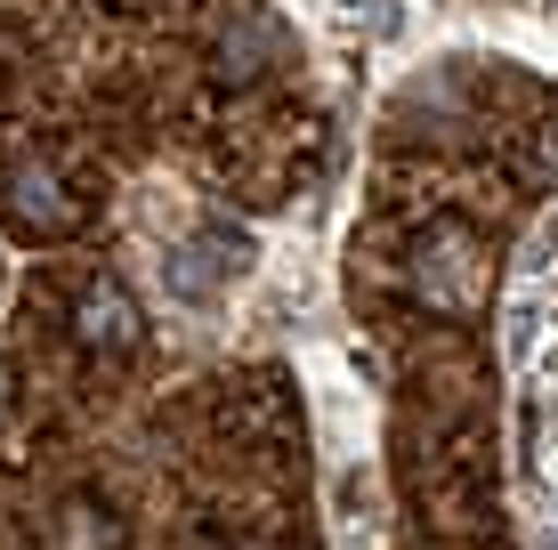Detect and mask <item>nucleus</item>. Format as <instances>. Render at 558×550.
<instances>
[{"label":"nucleus","instance_id":"nucleus-1","mask_svg":"<svg viewBox=\"0 0 558 550\" xmlns=\"http://www.w3.org/2000/svg\"><path fill=\"white\" fill-rule=\"evenodd\" d=\"M0 211L25 227V235H65L82 219V203H73V186L41 155H16V162H0Z\"/></svg>","mask_w":558,"mask_h":550},{"label":"nucleus","instance_id":"nucleus-2","mask_svg":"<svg viewBox=\"0 0 558 550\" xmlns=\"http://www.w3.org/2000/svg\"><path fill=\"white\" fill-rule=\"evenodd\" d=\"M283 49H292L283 16H267V9H235V16L219 25V49H210V73H219V82H235V89H252V82H267V73L283 65Z\"/></svg>","mask_w":558,"mask_h":550},{"label":"nucleus","instance_id":"nucleus-3","mask_svg":"<svg viewBox=\"0 0 558 550\" xmlns=\"http://www.w3.org/2000/svg\"><path fill=\"white\" fill-rule=\"evenodd\" d=\"M413 283L437 300V308H470L477 300V243L461 235V227H437V235L413 252Z\"/></svg>","mask_w":558,"mask_h":550},{"label":"nucleus","instance_id":"nucleus-4","mask_svg":"<svg viewBox=\"0 0 558 550\" xmlns=\"http://www.w3.org/2000/svg\"><path fill=\"white\" fill-rule=\"evenodd\" d=\"M73 340H82L89 356H130L138 349V300H130L122 283H89V292L73 300Z\"/></svg>","mask_w":558,"mask_h":550},{"label":"nucleus","instance_id":"nucleus-5","mask_svg":"<svg viewBox=\"0 0 558 550\" xmlns=\"http://www.w3.org/2000/svg\"><path fill=\"white\" fill-rule=\"evenodd\" d=\"M219 252H243V235H210V243H179V252L162 259V276H170V292L179 300H210L227 276L243 268V259H219Z\"/></svg>","mask_w":558,"mask_h":550},{"label":"nucleus","instance_id":"nucleus-6","mask_svg":"<svg viewBox=\"0 0 558 550\" xmlns=\"http://www.w3.org/2000/svg\"><path fill=\"white\" fill-rule=\"evenodd\" d=\"M65 550H113V518L98 502H73L65 510Z\"/></svg>","mask_w":558,"mask_h":550},{"label":"nucleus","instance_id":"nucleus-7","mask_svg":"<svg viewBox=\"0 0 558 550\" xmlns=\"http://www.w3.org/2000/svg\"><path fill=\"white\" fill-rule=\"evenodd\" d=\"M0 413H9V365H0Z\"/></svg>","mask_w":558,"mask_h":550},{"label":"nucleus","instance_id":"nucleus-8","mask_svg":"<svg viewBox=\"0 0 558 550\" xmlns=\"http://www.w3.org/2000/svg\"><path fill=\"white\" fill-rule=\"evenodd\" d=\"M235 550H276V542H235Z\"/></svg>","mask_w":558,"mask_h":550},{"label":"nucleus","instance_id":"nucleus-9","mask_svg":"<svg viewBox=\"0 0 558 550\" xmlns=\"http://www.w3.org/2000/svg\"><path fill=\"white\" fill-rule=\"evenodd\" d=\"M550 550H558V526H550Z\"/></svg>","mask_w":558,"mask_h":550},{"label":"nucleus","instance_id":"nucleus-10","mask_svg":"<svg viewBox=\"0 0 558 550\" xmlns=\"http://www.w3.org/2000/svg\"><path fill=\"white\" fill-rule=\"evenodd\" d=\"M130 9H138V0H130Z\"/></svg>","mask_w":558,"mask_h":550}]
</instances>
